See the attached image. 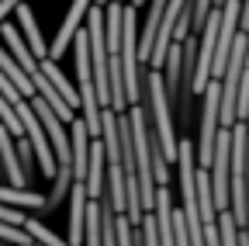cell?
<instances>
[{
    "label": "cell",
    "instance_id": "cell-1",
    "mask_svg": "<svg viewBox=\"0 0 249 246\" xmlns=\"http://www.w3.org/2000/svg\"><path fill=\"white\" fill-rule=\"evenodd\" d=\"M145 101H149V129H152V142L156 152L173 163L177 160V129H173V104L166 94V83H163V70H145Z\"/></svg>",
    "mask_w": 249,
    "mask_h": 246
},
{
    "label": "cell",
    "instance_id": "cell-2",
    "mask_svg": "<svg viewBox=\"0 0 249 246\" xmlns=\"http://www.w3.org/2000/svg\"><path fill=\"white\" fill-rule=\"evenodd\" d=\"M135 4H124L121 11V76H124V97L128 104H142L145 97V63L139 59V21Z\"/></svg>",
    "mask_w": 249,
    "mask_h": 246
},
{
    "label": "cell",
    "instance_id": "cell-3",
    "mask_svg": "<svg viewBox=\"0 0 249 246\" xmlns=\"http://www.w3.org/2000/svg\"><path fill=\"white\" fill-rule=\"evenodd\" d=\"M201 97H204V108H201L197 163H201V167H211V156H214V139H218V129H222V80L211 76Z\"/></svg>",
    "mask_w": 249,
    "mask_h": 246
},
{
    "label": "cell",
    "instance_id": "cell-4",
    "mask_svg": "<svg viewBox=\"0 0 249 246\" xmlns=\"http://www.w3.org/2000/svg\"><path fill=\"white\" fill-rule=\"evenodd\" d=\"M93 4H97V0H73V4H70L66 18H62L59 32H55V38H52V45H49V56H52V59H62V52H66V49L73 45V35L83 28L87 11H90Z\"/></svg>",
    "mask_w": 249,
    "mask_h": 246
},
{
    "label": "cell",
    "instance_id": "cell-5",
    "mask_svg": "<svg viewBox=\"0 0 249 246\" xmlns=\"http://www.w3.org/2000/svg\"><path fill=\"white\" fill-rule=\"evenodd\" d=\"M87 194L90 198H101L107 191V156H104V139L93 135L90 139V156H87Z\"/></svg>",
    "mask_w": 249,
    "mask_h": 246
},
{
    "label": "cell",
    "instance_id": "cell-6",
    "mask_svg": "<svg viewBox=\"0 0 249 246\" xmlns=\"http://www.w3.org/2000/svg\"><path fill=\"white\" fill-rule=\"evenodd\" d=\"M87 184L83 180H73V188H70V236L66 243L70 246H80L83 243V222H87Z\"/></svg>",
    "mask_w": 249,
    "mask_h": 246
},
{
    "label": "cell",
    "instance_id": "cell-7",
    "mask_svg": "<svg viewBox=\"0 0 249 246\" xmlns=\"http://www.w3.org/2000/svg\"><path fill=\"white\" fill-rule=\"evenodd\" d=\"M70 139H73V177L83 180L87 177V156H90V129H87V121L83 114L76 111V118L70 121Z\"/></svg>",
    "mask_w": 249,
    "mask_h": 246
},
{
    "label": "cell",
    "instance_id": "cell-8",
    "mask_svg": "<svg viewBox=\"0 0 249 246\" xmlns=\"http://www.w3.org/2000/svg\"><path fill=\"white\" fill-rule=\"evenodd\" d=\"M14 18H18V28H21L24 42L31 45V52H35L38 59H42V56H49V45H45V38H42V28H38V21H35V11H31L24 0L14 7Z\"/></svg>",
    "mask_w": 249,
    "mask_h": 246
},
{
    "label": "cell",
    "instance_id": "cell-9",
    "mask_svg": "<svg viewBox=\"0 0 249 246\" xmlns=\"http://www.w3.org/2000/svg\"><path fill=\"white\" fill-rule=\"evenodd\" d=\"M0 70H4L14 83H18V90H21V94L24 97H35V83H31V76H28V70L18 63V59H14V52L4 45V38H0Z\"/></svg>",
    "mask_w": 249,
    "mask_h": 246
},
{
    "label": "cell",
    "instance_id": "cell-10",
    "mask_svg": "<svg viewBox=\"0 0 249 246\" xmlns=\"http://www.w3.org/2000/svg\"><path fill=\"white\" fill-rule=\"evenodd\" d=\"M83 243H90V246H101V198H90V201H87Z\"/></svg>",
    "mask_w": 249,
    "mask_h": 246
},
{
    "label": "cell",
    "instance_id": "cell-11",
    "mask_svg": "<svg viewBox=\"0 0 249 246\" xmlns=\"http://www.w3.org/2000/svg\"><path fill=\"white\" fill-rule=\"evenodd\" d=\"M218 236H222V246H239V222L232 208H218Z\"/></svg>",
    "mask_w": 249,
    "mask_h": 246
},
{
    "label": "cell",
    "instance_id": "cell-12",
    "mask_svg": "<svg viewBox=\"0 0 249 246\" xmlns=\"http://www.w3.org/2000/svg\"><path fill=\"white\" fill-rule=\"evenodd\" d=\"M24 229L31 232V239H35V243H42V246H62V243H66L62 236H55L52 229H45V226L35 219V215H24Z\"/></svg>",
    "mask_w": 249,
    "mask_h": 246
},
{
    "label": "cell",
    "instance_id": "cell-13",
    "mask_svg": "<svg viewBox=\"0 0 249 246\" xmlns=\"http://www.w3.org/2000/svg\"><path fill=\"white\" fill-rule=\"evenodd\" d=\"M139 236H142V246H160V222H156V211H152V208L142 215Z\"/></svg>",
    "mask_w": 249,
    "mask_h": 246
},
{
    "label": "cell",
    "instance_id": "cell-14",
    "mask_svg": "<svg viewBox=\"0 0 249 246\" xmlns=\"http://www.w3.org/2000/svg\"><path fill=\"white\" fill-rule=\"evenodd\" d=\"M173 243L191 246V222H187V211L183 208H173Z\"/></svg>",
    "mask_w": 249,
    "mask_h": 246
},
{
    "label": "cell",
    "instance_id": "cell-15",
    "mask_svg": "<svg viewBox=\"0 0 249 246\" xmlns=\"http://www.w3.org/2000/svg\"><path fill=\"white\" fill-rule=\"evenodd\" d=\"M201 232H204V243H208V246H222V236H218V219H214V222H204Z\"/></svg>",
    "mask_w": 249,
    "mask_h": 246
},
{
    "label": "cell",
    "instance_id": "cell-16",
    "mask_svg": "<svg viewBox=\"0 0 249 246\" xmlns=\"http://www.w3.org/2000/svg\"><path fill=\"white\" fill-rule=\"evenodd\" d=\"M21 4V0H0V24L7 21V14H14V7Z\"/></svg>",
    "mask_w": 249,
    "mask_h": 246
},
{
    "label": "cell",
    "instance_id": "cell-17",
    "mask_svg": "<svg viewBox=\"0 0 249 246\" xmlns=\"http://www.w3.org/2000/svg\"><path fill=\"white\" fill-rule=\"evenodd\" d=\"M246 198H249V139H246Z\"/></svg>",
    "mask_w": 249,
    "mask_h": 246
},
{
    "label": "cell",
    "instance_id": "cell-18",
    "mask_svg": "<svg viewBox=\"0 0 249 246\" xmlns=\"http://www.w3.org/2000/svg\"><path fill=\"white\" fill-rule=\"evenodd\" d=\"M128 4H135V7H142V4H149V0H128Z\"/></svg>",
    "mask_w": 249,
    "mask_h": 246
},
{
    "label": "cell",
    "instance_id": "cell-19",
    "mask_svg": "<svg viewBox=\"0 0 249 246\" xmlns=\"http://www.w3.org/2000/svg\"><path fill=\"white\" fill-rule=\"evenodd\" d=\"M242 229H246V232H249V222H246V226H242Z\"/></svg>",
    "mask_w": 249,
    "mask_h": 246
},
{
    "label": "cell",
    "instance_id": "cell-20",
    "mask_svg": "<svg viewBox=\"0 0 249 246\" xmlns=\"http://www.w3.org/2000/svg\"><path fill=\"white\" fill-rule=\"evenodd\" d=\"M97 4H107V0H97Z\"/></svg>",
    "mask_w": 249,
    "mask_h": 246
}]
</instances>
